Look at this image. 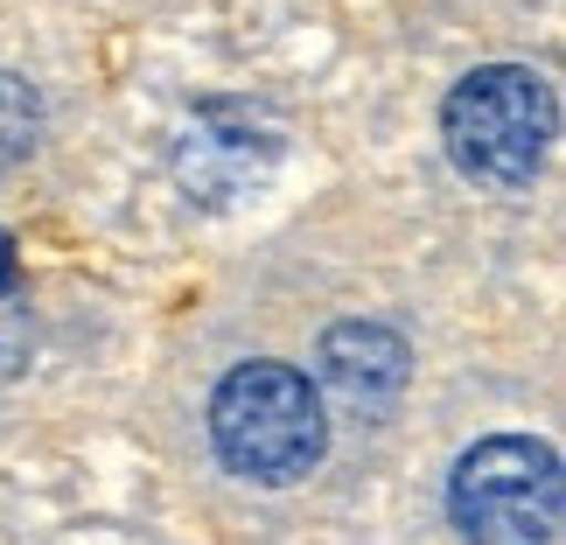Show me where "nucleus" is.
<instances>
[{
  "label": "nucleus",
  "instance_id": "20e7f679",
  "mask_svg": "<svg viewBox=\"0 0 566 545\" xmlns=\"http://www.w3.org/2000/svg\"><path fill=\"white\" fill-rule=\"evenodd\" d=\"M273 168H280V126H273L266 105L203 98L176 134V182L203 210H224L238 196L266 189Z\"/></svg>",
  "mask_w": 566,
  "mask_h": 545
},
{
  "label": "nucleus",
  "instance_id": "f03ea898",
  "mask_svg": "<svg viewBox=\"0 0 566 545\" xmlns=\"http://www.w3.org/2000/svg\"><path fill=\"white\" fill-rule=\"evenodd\" d=\"M210 441L245 483H301L329 448V412L315 385L287 364H238L210 399Z\"/></svg>",
  "mask_w": 566,
  "mask_h": 545
},
{
  "label": "nucleus",
  "instance_id": "39448f33",
  "mask_svg": "<svg viewBox=\"0 0 566 545\" xmlns=\"http://www.w3.org/2000/svg\"><path fill=\"white\" fill-rule=\"evenodd\" d=\"M322 378H329L350 406L385 412L412 378V350H406L399 329H385V322H336V329L322 336Z\"/></svg>",
  "mask_w": 566,
  "mask_h": 545
},
{
  "label": "nucleus",
  "instance_id": "f257e3e1",
  "mask_svg": "<svg viewBox=\"0 0 566 545\" xmlns=\"http://www.w3.org/2000/svg\"><path fill=\"white\" fill-rule=\"evenodd\" d=\"M553 134H559V98L525 63H483L441 105L448 161L475 189H525L546 168Z\"/></svg>",
  "mask_w": 566,
  "mask_h": 545
},
{
  "label": "nucleus",
  "instance_id": "423d86ee",
  "mask_svg": "<svg viewBox=\"0 0 566 545\" xmlns=\"http://www.w3.org/2000/svg\"><path fill=\"white\" fill-rule=\"evenodd\" d=\"M35 140H42V98H35V84L14 77V71H0V176L29 161Z\"/></svg>",
  "mask_w": 566,
  "mask_h": 545
},
{
  "label": "nucleus",
  "instance_id": "0eeeda50",
  "mask_svg": "<svg viewBox=\"0 0 566 545\" xmlns=\"http://www.w3.org/2000/svg\"><path fill=\"white\" fill-rule=\"evenodd\" d=\"M29 350H35L29 301H21V287H8V294H0V385H8L21 364H29Z\"/></svg>",
  "mask_w": 566,
  "mask_h": 545
},
{
  "label": "nucleus",
  "instance_id": "6e6552de",
  "mask_svg": "<svg viewBox=\"0 0 566 545\" xmlns=\"http://www.w3.org/2000/svg\"><path fill=\"white\" fill-rule=\"evenodd\" d=\"M8 287H21V259H14V238L0 231V294H8Z\"/></svg>",
  "mask_w": 566,
  "mask_h": 545
},
{
  "label": "nucleus",
  "instance_id": "7ed1b4c3",
  "mask_svg": "<svg viewBox=\"0 0 566 545\" xmlns=\"http://www.w3.org/2000/svg\"><path fill=\"white\" fill-rule=\"evenodd\" d=\"M559 454L525 433L469 448L448 475V511L475 545H546L559 532Z\"/></svg>",
  "mask_w": 566,
  "mask_h": 545
}]
</instances>
